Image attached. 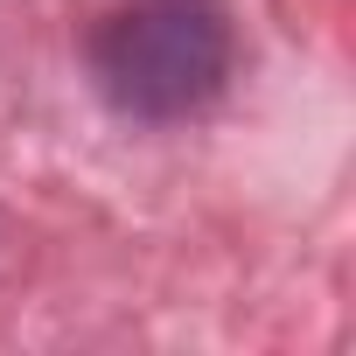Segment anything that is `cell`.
Listing matches in <instances>:
<instances>
[{
  "label": "cell",
  "mask_w": 356,
  "mask_h": 356,
  "mask_svg": "<svg viewBox=\"0 0 356 356\" xmlns=\"http://www.w3.org/2000/svg\"><path fill=\"white\" fill-rule=\"evenodd\" d=\"M98 84L133 119H189L231 77V22L217 0H133L98 29Z\"/></svg>",
  "instance_id": "1"
}]
</instances>
